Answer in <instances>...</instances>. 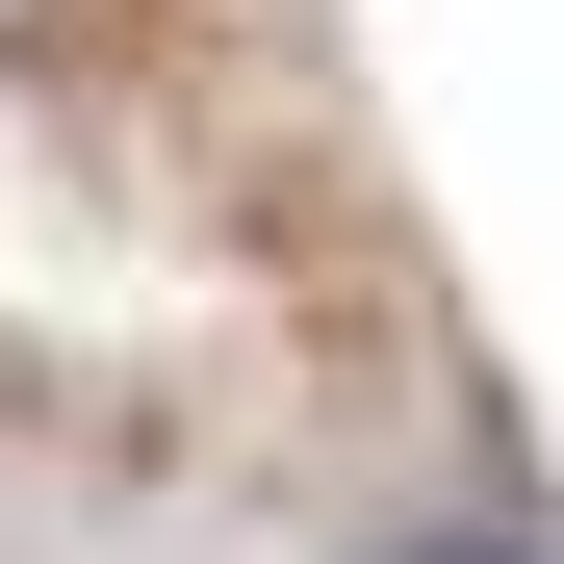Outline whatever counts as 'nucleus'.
I'll list each match as a JSON object with an SVG mask.
<instances>
[{
  "instance_id": "1",
  "label": "nucleus",
  "mask_w": 564,
  "mask_h": 564,
  "mask_svg": "<svg viewBox=\"0 0 564 564\" xmlns=\"http://www.w3.org/2000/svg\"><path fill=\"white\" fill-rule=\"evenodd\" d=\"M359 564H539V539H513V513H386Z\"/></svg>"
}]
</instances>
